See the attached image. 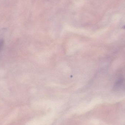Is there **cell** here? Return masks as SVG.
Instances as JSON below:
<instances>
[{
	"label": "cell",
	"mask_w": 125,
	"mask_h": 125,
	"mask_svg": "<svg viewBox=\"0 0 125 125\" xmlns=\"http://www.w3.org/2000/svg\"><path fill=\"white\" fill-rule=\"evenodd\" d=\"M4 43V42L3 40H0V51L1 50V49L3 48Z\"/></svg>",
	"instance_id": "1"
},
{
	"label": "cell",
	"mask_w": 125,
	"mask_h": 125,
	"mask_svg": "<svg viewBox=\"0 0 125 125\" xmlns=\"http://www.w3.org/2000/svg\"><path fill=\"white\" fill-rule=\"evenodd\" d=\"M123 28L124 29H125V25L123 27Z\"/></svg>",
	"instance_id": "2"
}]
</instances>
